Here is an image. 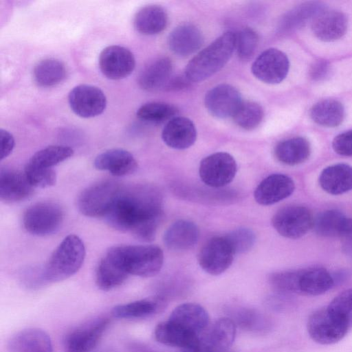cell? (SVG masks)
I'll list each match as a JSON object with an SVG mask.
<instances>
[{"label": "cell", "instance_id": "obj_21", "mask_svg": "<svg viewBox=\"0 0 352 352\" xmlns=\"http://www.w3.org/2000/svg\"><path fill=\"white\" fill-rule=\"evenodd\" d=\"M345 14L338 10H322L312 20L311 28L321 41L330 42L340 38L347 30Z\"/></svg>", "mask_w": 352, "mask_h": 352}, {"label": "cell", "instance_id": "obj_50", "mask_svg": "<svg viewBox=\"0 0 352 352\" xmlns=\"http://www.w3.org/2000/svg\"><path fill=\"white\" fill-rule=\"evenodd\" d=\"M226 352H232V351H231L230 350H229V351H226Z\"/></svg>", "mask_w": 352, "mask_h": 352}, {"label": "cell", "instance_id": "obj_24", "mask_svg": "<svg viewBox=\"0 0 352 352\" xmlns=\"http://www.w3.org/2000/svg\"><path fill=\"white\" fill-rule=\"evenodd\" d=\"M173 65L167 57H159L149 62L140 72L138 83L147 91L165 89L171 78Z\"/></svg>", "mask_w": 352, "mask_h": 352}, {"label": "cell", "instance_id": "obj_36", "mask_svg": "<svg viewBox=\"0 0 352 352\" xmlns=\"http://www.w3.org/2000/svg\"><path fill=\"white\" fill-rule=\"evenodd\" d=\"M347 218L338 210H327L314 217L312 228L321 236L341 237Z\"/></svg>", "mask_w": 352, "mask_h": 352}, {"label": "cell", "instance_id": "obj_11", "mask_svg": "<svg viewBox=\"0 0 352 352\" xmlns=\"http://www.w3.org/2000/svg\"><path fill=\"white\" fill-rule=\"evenodd\" d=\"M68 102L72 111L84 118L100 115L107 106L104 92L96 86L86 84L74 87L69 93Z\"/></svg>", "mask_w": 352, "mask_h": 352}, {"label": "cell", "instance_id": "obj_44", "mask_svg": "<svg viewBox=\"0 0 352 352\" xmlns=\"http://www.w3.org/2000/svg\"><path fill=\"white\" fill-rule=\"evenodd\" d=\"M258 43L256 32L250 28H243L236 34V44L239 57L243 60H248L255 53Z\"/></svg>", "mask_w": 352, "mask_h": 352}, {"label": "cell", "instance_id": "obj_1", "mask_svg": "<svg viewBox=\"0 0 352 352\" xmlns=\"http://www.w3.org/2000/svg\"><path fill=\"white\" fill-rule=\"evenodd\" d=\"M162 215L160 192L148 185H138L122 188L104 218L112 228L149 242L155 237Z\"/></svg>", "mask_w": 352, "mask_h": 352}, {"label": "cell", "instance_id": "obj_7", "mask_svg": "<svg viewBox=\"0 0 352 352\" xmlns=\"http://www.w3.org/2000/svg\"><path fill=\"white\" fill-rule=\"evenodd\" d=\"M314 217L303 206L289 205L279 209L272 219V224L281 236L296 239L303 236L313 227Z\"/></svg>", "mask_w": 352, "mask_h": 352}, {"label": "cell", "instance_id": "obj_46", "mask_svg": "<svg viewBox=\"0 0 352 352\" xmlns=\"http://www.w3.org/2000/svg\"><path fill=\"white\" fill-rule=\"evenodd\" d=\"M334 151L342 156L352 157V130L338 135L332 142Z\"/></svg>", "mask_w": 352, "mask_h": 352}, {"label": "cell", "instance_id": "obj_33", "mask_svg": "<svg viewBox=\"0 0 352 352\" xmlns=\"http://www.w3.org/2000/svg\"><path fill=\"white\" fill-rule=\"evenodd\" d=\"M67 76L65 64L58 59L47 58L38 61L33 69V78L42 87H50L63 82Z\"/></svg>", "mask_w": 352, "mask_h": 352}, {"label": "cell", "instance_id": "obj_17", "mask_svg": "<svg viewBox=\"0 0 352 352\" xmlns=\"http://www.w3.org/2000/svg\"><path fill=\"white\" fill-rule=\"evenodd\" d=\"M295 190V184L289 176L280 173L265 177L256 188L255 201L263 206H270L289 197Z\"/></svg>", "mask_w": 352, "mask_h": 352}, {"label": "cell", "instance_id": "obj_16", "mask_svg": "<svg viewBox=\"0 0 352 352\" xmlns=\"http://www.w3.org/2000/svg\"><path fill=\"white\" fill-rule=\"evenodd\" d=\"M241 102L239 91L228 84H220L212 87L206 93L204 99L209 113L221 119L232 118Z\"/></svg>", "mask_w": 352, "mask_h": 352}, {"label": "cell", "instance_id": "obj_38", "mask_svg": "<svg viewBox=\"0 0 352 352\" xmlns=\"http://www.w3.org/2000/svg\"><path fill=\"white\" fill-rule=\"evenodd\" d=\"M230 318L236 327L250 331H262L267 329L268 321L259 311L244 307H232Z\"/></svg>", "mask_w": 352, "mask_h": 352}, {"label": "cell", "instance_id": "obj_13", "mask_svg": "<svg viewBox=\"0 0 352 352\" xmlns=\"http://www.w3.org/2000/svg\"><path fill=\"white\" fill-rule=\"evenodd\" d=\"M99 68L102 74L111 80H120L129 76L134 70L135 59L127 48L110 45L100 52Z\"/></svg>", "mask_w": 352, "mask_h": 352}, {"label": "cell", "instance_id": "obj_47", "mask_svg": "<svg viewBox=\"0 0 352 352\" xmlns=\"http://www.w3.org/2000/svg\"><path fill=\"white\" fill-rule=\"evenodd\" d=\"M331 71L329 62L324 60H318L312 63L309 69V76L314 81L323 80L328 78Z\"/></svg>", "mask_w": 352, "mask_h": 352}, {"label": "cell", "instance_id": "obj_30", "mask_svg": "<svg viewBox=\"0 0 352 352\" xmlns=\"http://www.w3.org/2000/svg\"><path fill=\"white\" fill-rule=\"evenodd\" d=\"M168 23L166 10L157 5H148L140 8L133 19V25L139 33L153 35L162 32Z\"/></svg>", "mask_w": 352, "mask_h": 352}, {"label": "cell", "instance_id": "obj_27", "mask_svg": "<svg viewBox=\"0 0 352 352\" xmlns=\"http://www.w3.org/2000/svg\"><path fill=\"white\" fill-rule=\"evenodd\" d=\"M168 320L199 336L209 325L206 310L198 304L190 302L177 306Z\"/></svg>", "mask_w": 352, "mask_h": 352}, {"label": "cell", "instance_id": "obj_2", "mask_svg": "<svg viewBox=\"0 0 352 352\" xmlns=\"http://www.w3.org/2000/svg\"><path fill=\"white\" fill-rule=\"evenodd\" d=\"M106 254L118 264L129 275L151 277L162 269L164 253L155 245H116Z\"/></svg>", "mask_w": 352, "mask_h": 352}, {"label": "cell", "instance_id": "obj_42", "mask_svg": "<svg viewBox=\"0 0 352 352\" xmlns=\"http://www.w3.org/2000/svg\"><path fill=\"white\" fill-rule=\"evenodd\" d=\"M327 307L349 329L352 328V288L339 294Z\"/></svg>", "mask_w": 352, "mask_h": 352}, {"label": "cell", "instance_id": "obj_8", "mask_svg": "<svg viewBox=\"0 0 352 352\" xmlns=\"http://www.w3.org/2000/svg\"><path fill=\"white\" fill-rule=\"evenodd\" d=\"M307 327L311 338L324 345L339 342L350 329L327 306L317 309L309 316Z\"/></svg>", "mask_w": 352, "mask_h": 352}, {"label": "cell", "instance_id": "obj_26", "mask_svg": "<svg viewBox=\"0 0 352 352\" xmlns=\"http://www.w3.org/2000/svg\"><path fill=\"white\" fill-rule=\"evenodd\" d=\"M204 43L201 30L192 24H182L175 28L168 36L170 50L181 56H189L197 51Z\"/></svg>", "mask_w": 352, "mask_h": 352}, {"label": "cell", "instance_id": "obj_34", "mask_svg": "<svg viewBox=\"0 0 352 352\" xmlns=\"http://www.w3.org/2000/svg\"><path fill=\"white\" fill-rule=\"evenodd\" d=\"M310 117L316 124L326 127H336L344 118V108L337 100L327 99L316 103L310 109Z\"/></svg>", "mask_w": 352, "mask_h": 352}, {"label": "cell", "instance_id": "obj_12", "mask_svg": "<svg viewBox=\"0 0 352 352\" xmlns=\"http://www.w3.org/2000/svg\"><path fill=\"white\" fill-rule=\"evenodd\" d=\"M289 61L287 55L276 48L263 51L253 62L251 67L253 75L267 84H277L287 76Z\"/></svg>", "mask_w": 352, "mask_h": 352}, {"label": "cell", "instance_id": "obj_4", "mask_svg": "<svg viewBox=\"0 0 352 352\" xmlns=\"http://www.w3.org/2000/svg\"><path fill=\"white\" fill-rule=\"evenodd\" d=\"M85 257V248L81 239L69 234L61 241L41 272L44 283L64 280L75 274Z\"/></svg>", "mask_w": 352, "mask_h": 352}, {"label": "cell", "instance_id": "obj_5", "mask_svg": "<svg viewBox=\"0 0 352 352\" xmlns=\"http://www.w3.org/2000/svg\"><path fill=\"white\" fill-rule=\"evenodd\" d=\"M122 187L113 180H102L86 188L78 198V208L85 216L105 217Z\"/></svg>", "mask_w": 352, "mask_h": 352}, {"label": "cell", "instance_id": "obj_29", "mask_svg": "<svg viewBox=\"0 0 352 352\" xmlns=\"http://www.w3.org/2000/svg\"><path fill=\"white\" fill-rule=\"evenodd\" d=\"M319 184L327 193L338 195L352 190V166L336 164L324 168L319 176Z\"/></svg>", "mask_w": 352, "mask_h": 352}, {"label": "cell", "instance_id": "obj_35", "mask_svg": "<svg viewBox=\"0 0 352 352\" xmlns=\"http://www.w3.org/2000/svg\"><path fill=\"white\" fill-rule=\"evenodd\" d=\"M128 276L118 264L105 254L97 267L96 282L101 290L109 291L121 285Z\"/></svg>", "mask_w": 352, "mask_h": 352}, {"label": "cell", "instance_id": "obj_6", "mask_svg": "<svg viewBox=\"0 0 352 352\" xmlns=\"http://www.w3.org/2000/svg\"><path fill=\"white\" fill-rule=\"evenodd\" d=\"M63 219L64 212L58 204L41 201L26 209L23 216V224L30 234L43 236L56 232Z\"/></svg>", "mask_w": 352, "mask_h": 352}, {"label": "cell", "instance_id": "obj_15", "mask_svg": "<svg viewBox=\"0 0 352 352\" xmlns=\"http://www.w3.org/2000/svg\"><path fill=\"white\" fill-rule=\"evenodd\" d=\"M236 336V325L228 317L216 320L199 336L197 352H226L230 350Z\"/></svg>", "mask_w": 352, "mask_h": 352}, {"label": "cell", "instance_id": "obj_49", "mask_svg": "<svg viewBox=\"0 0 352 352\" xmlns=\"http://www.w3.org/2000/svg\"><path fill=\"white\" fill-rule=\"evenodd\" d=\"M189 79L186 76H177L171 77L165 87L166 90H179L188 87L190 84Z\"/></svg>", "mask_w": 352, "mask_h": 352}, {"label": "cell", "instance_id": "obj_18", "mask_svg": "<svg viewBox=\"0 0 352 352\" xmlns=\"http://www.w3.org/2000/svg\"><path fill=\"white\" fill-rule=\"evenodd\" d=\"M109 323L100 318L72 331L65 342V352H91L98 346Z\"/></svg>", "mask_w": 352, "mask_h": 352}, {"label": "cell", "instance_id": "obj_22", "mask_svg": "<svg viewBox=\"0 0 352 352\" xmlns=\"http://www.w3.org/2000/svg\"><path fill=\"white\" fill-rule=\"evenodd\" d=\"M162 138L170 148L186 149L190 147L196 140V127L190 119L176 116L169 120L164 127Z\"/></svg>", "mask_w": 352, "mask_h": 352}, {"label": "cell", "instance_id": "obj_28", "mask_svg": "<svg viewBox=\"0 0 352 352\" xmlns=\"http://www.w3.org/2000/svg\"><path fill=\"white\" fill-rule=\"evenodd\" d=\"M199 231L196 224L188 220H178L166 230L163 240L170 250L184 251L192 248L197 242Z\"/></svg>", "mask_w": 352, "mask_h": 352}, {"label": "cell", "instance_id": "obj_48", "mask_svg": "<svg viewBox=\"0 0 352 352\" xmlns=\"http://www.w3.org/2000/svg\"><path fill=\"white\" fill-rule=\"evenodd\" d=\"M1 140V160L7 157L14 147V139L12 135L8 131L1 129L0 130Z\"/></svg>", "mask_w": 352, "mask_h": 352}, {"label": "cell", "instance_id": "obj_31", "mask_svg": "<svg viewBox=\"0 0 352 352\" xmlns=\"http://www.w3.org/2000/svg\"><path fill=\"white\" fill-rule=\"evenodd\" d=\"M165 303L162 297L157 296L117 305L111 313L113 317L120 319L144 318L160 311Z\"/></svg>", "mask_w": 352, "mask_h": 352}, {"label": "cell", "instance_id": "obj_32", "mask_svg": "<svg viewBox=\"0 0 352 352\" xmlns=\"http://www.w3.org/2000/svg\"><path fill=\"white\" fill-rule=\"evenodd\" d=\"M311 154V146L307 140L295 137L283 140L274 148L276 158L281 163L295 166L305 162Z\"/></svg>", "mask_w": 352, "mask_h": 352}, {"label": "cell", "instance_id": "obj_45", "mask_svg": "<svg viewBox=\"0 0 352 352\" xmlns=\"http://www.w3.org/2000/svg\"><path fill=\"white\" fill-rule=\"evenodd\" d=\"M24 173L34 188L50 187L56 182V174L53 168L38 167L27 163Z\"/></svg>", "mask_w": 352, "mask_h": 352}, {"label": "cell", "instance_id": "obj_25", "mask_svg": "<svg viewBox=\"0 0 352 352\" xmlns=\"http://www.w3.org/2000/svg\"><path fill=\"white\" fill-rule=\"evenodd\" d=\"M9 352H53L49 335L38 328H28L15 333L8 342Z\"/></svg>", "mask_w": 352, "mask_h": 352}, {"label": "cell", "instance_id": "obj_43", "mask_svg": "<svg viewBox=\"0 0 352 352\" xmlns=\"http://www.w3.org/2000/svg\"><path fill=\"white\" fill-rule=\"evenodd\" d=\"M234 254L249 252L256 241L254 232L246 228L235 229L224 236Z\"/></svg>", "mask_w": 352, "mask_h": 352}, {"label": "cell", "instance_id": "obj_9", "mask_svg": "<svg viewBox=\"0 0 352 352\" xmlns=\"http://www.w3.org/2000/svg\"><path fill=\"white\" fill-rule=\"evenodd\" d=\"M237 172L234 158L226 152H217L204 158L199 165V174L201 181L214 188L230 184Z\"/></svg>", "mask_w": 352, "mask_h": 352}, {"label": "cell", "instance_id": "obj_10", "mask_svg": "<svg viewBox=\"0 0 352 352\" xmlns=\"http://www.w3.org/2000/svg\"><path fill=\"white\" fill-rule=\"evenodd\" d=\"M234 254L224 236L208 240L198 254V263L206 273L217 276L223 273L232 265Z\"/></svg>", "mask_w": 352, "mask_h": 352}, {"label": "cell", "instance_id": "obj_37", "mask_svg": "<svg viewBox=\"0 0 352 352\" xmlns=\"http://www.w3.org/2000/svg\"><path fill=\"white\" fill-rule=\"evenodd\" d=\"M324 6L316 2L304 3L288 12L280 21L279 29L281 32L294 30L313 19L322 10Z\"/></svg>", "mask_w": 352, "mask_h": 352}, {"label": "cell", "instance_id": "obj_20", "mask_svg": "<svg viewBox=\"0 0 352 352\" xmlns=\"http://www.w3.org/2000/svg\"><path fill=\"white\" fill-rule=\"evenodd\" d=\"M34 194V187L25 173L12 169L0 171V199L7 203H14L29 199Z\"/></svg>", "mask_w": 352, "mask_h": 352}, {"label": "cell", "instance_id": "obj_23", "mask_svg": "<svg viewBox=\"0 0 352 352\" xmlns=\"http://www.w3.org/2000/svg\"><path fill=\"white\" fill-rule=\"evenodd\" d=\"M98 170H107L116 177H122L134 173L138 163L133 155L122 148H112L99 154L94 160Z\"/></svg>", "mask_w": 352, "mask_h": 352}, {"label": "cell", "instance_id": "obj_39", "mask_svg": "<svg viewBox=\"0 0 352 352\" xmlns=\"http://www.w3.org/2000/svg\"><path fill=\"white\" fill-rule=\"evenodd\" d=\"M74 151L71 147L62 145H52L36 152L28 163L42 168L52 167L71 157Z\"/></svg>", "mask_w": 352, "mask_h": 352}, {"label": "cell", "instance_id": "obj_19", "mask_svg": "<svg viewBox=\"0 0 352 352\" xmlns=\"http://www.w3.org/2000/svg\"><path fill=\"white\" fill-rule=\"evenodd\" d=\"M154 334L157 341L163 344L188 352L199 351V336L169 320L160 322L155 329Z\"/></svg>", "mask_w": 352, "mask_h": 352}, {"label": "cell", "instance_id": "obj_40", "mask_svg": "<svg viewBox=\"0 0 352 352\" xmlns=\"http://www.w3.org/2000/svg\"><path fill=\"white\" fill-rule=\"evenodd\" d=\"M177 113L173 105L163 102H149L142 105L137 111V117L146 122L160 124L169 121Z\"/></svg>", "mask_w": 352, "mask_h": 352}, {"label": "cell", "instance_id": "obj_14", "mask_svg": "<svg viewBox=\"0 0 352 352\" xmlns=\"http://www.w3.org/2000/svg\"><path fill=\"white\" fill-rule=\"evenodd\" d=\"M335 282L334 276L323 267L293 270L292 293L320 295L331 289Z\"/></svg>", "mask_w": 352, "mask_h": 352}, {"label": "cell", "instance_id": "obj_3", "mask_svg": "<svg viewBox=\"0 0 352 352\" xmlns=\"http://www.w3.org/2000/svg\"><path fill=\"white\" fill-rule=\"evenodd\" d=\"M236 34L228 31L200 51L188 63L184 74L190 82L203 81L219 71L235 49Z\"/></svg>", "mask_w": 352, "mask_h": 352}, {"label": "cell", "instance_id": "obj_41", "mask_svg": "<svg viewBox=\"0 0 352 352\" xmlns=\"http://www.w3.org/2000/svg\"><path fill=\"white\" fill-rule=\"evenodd\" d=\"M263 115V110L258 103L252 101H242L232 118L239 126L250 131L260 124Z\"/></svg>", "mask_w": 352, "mask_h": 352}]
</instances>
